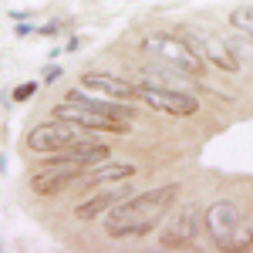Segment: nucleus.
<instances>
[{
  "mask_svg": "<svg viewBox=\"0 0 253 253\" xmlns=\"http://www.w3.org/2000/svg\"><path fill=\"white\" fill-rule=\"evenodd\" d=\"M132 175H135L132 162H108V159H101V162L84 169V182L88 186H108V182H125Z\"/></svg>",
  "mask_w": 253,
  "mask_h": 253,
  "instance_id": "nucleus-11",
  "label": "nucleus"
},
{
  "mask_svg": "<svg viewBox=\"0 0 253 253\" xmlns=\"http://www.w3.org/2000/svg\"><path fill=\"white\" fill-rule=\"evenodd\" d=\"M38 81H27V84H17V88H14V101H31V98L38 95Z\"/></svg>",
  "mask_w": 253,
  "mask_h": 253,
  "instance_id": "nucleus-13",
  "label": "nucleus"
},
{
  "mask_svg": "<svg viewBox=\"0 0 253 253\" xmlns=\"http://www.w3.org/2000/svg\"><path fill=\"white\" fill-rule=\"evenodd\" d=\"M61 78V68L54 64V68H44V84H51V81H58Z\"/></svg>",
  "mask_w": 253,
  "mask_h": 253,
  "instance_id": "nucleus-14",
  "label": "nucleus"
},
{
  "mask_svg": "<svg viewBox=\"0 0 253 253\" xmlns=\"http://www.w3.org/2000/svg\"><path fill=\"white\" fill-rule=\"evenodd\" d=\"M38 34H44V38H54V34H58V24H44V27H38Z\"/></svg>",
  "mask_w": 253,
  "mask_h": 253,
  "instance_id": "nucleus-15",
  "label": "nucleus"
},
{
  "mask_svg": "<svg viewBox=\"0 0 253 253\" xmlns=\"http://www.w3.org/2000/svg\"><path fill=\"white\" fill-rule=\"evenodd\" d=\"M14 34H17V38H27V34H34V27H31V24H17Z\"/></svg>",
  "mask_w": 253,
  "mask_h": 253,
  "instance_id": "nucleus-16",
  "label": "nucleus"
},
{
  "mask_svg": "<svg viewBox=\"0 0 253 253\" xmlns=\"http://www.w3.org/2000/svg\"><path fill=\"white\" fill-rule=\"evenodd\" d=\"M142 51L152 61L166 64V68H175V71H182V75H189V78H199V75L206 71V61L189 47V41L182 38V34L149 31V34L142 38Z\"/></svg>",
  "mask_w": 253,
  "mask_h": 253,
  "instance_id": "nucleus-2",
  "label": "nucleus"
},
{
  "mask_svg": "<svg viewBox=\"0 0 253 253\" xmlns=\"http://www.w3.org/2000/svg\"><path fill=\"white\" fill-rule=\"evenodd\" d=\"M193 236H196V210L182 206V210H175L172 219H166V230L159 233V247L162 250H182L193 243Z\"/></svg>",
  "mask_w": 253,
  "mask_h": 253,
  "instance_id": "nucleus-8",
  "label": "nucleus"
},
{
  "mask_svg": "<svg viewBox=\"0 0 253 253\" xmlns=\"http://www.w3.org/2000/svg\"><path fill=\"white\" fill-rule=\"evenodd\" d=\"M135 98H142L149 108L175 115V118H189L199 112V98L196 95H189L186 88H169V84H156V81H138Z\"/></svg>",
  "mask_w": 253,
  "mask_h": 253,
  "instance_id": "nucleus-3",
  "label": "nucleus"
},
{
  "mask_svg": "<svg viewBox=\"0 0 253 253\" xmlns=\"http://www.w3.org/2000/svg\"><path fill=\"white\" fill-rule=\"evenodd\" d=\"M206 230H210V240H213L219 250H230L233 247L236 233L243 230V216H240V210H236L233 203H226V199H219V203H213L210 210H206Z\"/></svg>",
  "mask_w": 253,
  "mask_h": 253,
  "instance_id": "nucleus-6",
  "label": "nucleus"
},
{
  "mask_svg": "<svg viewBox=\"0 0 253 253\" xmlns=\"http://www.w3.org/2000/svg\"><path fill=\"white\" fill-rule=\"evenodd\" d=\"M132 193V189H125V186H115V189H101V193H91L84 203L75 206V216L78 219H98V216H105L112 206H115L118 199H125V196Z\"/></svg>",
  "mask_w": 253,
  "mask_h": 253,
  "instance_id": "nucleus-10",
  "label": "nucleus"
},
{
  "mask_svg": "<svg viewBox=\"0 0 253 253\" xmlns=\"http://www.w3.org/2000/svg\"><path fill=\"white\" fill-rule=\"evenodd\" d=\"M179 186H159V189H145V193L125 196L105 213V233L112 240H132V236H145L149 230H156V223L166 219V213L172 210Z\"/></svg>",
  "mask_w": 253,
  "mask_h": 253,
  "instance_id": "nucleus-1",
  "label": "nucleus"
},
{
  "mask_svg": "<svg viewBox=\"0 0 253 253\" xmlns=\"http://www.w3.org/2000/svg\"><path fill=\"white\" fill-rule=\"evenodd\" d=\"M91 132L78 125V122H68V118H51L38 128L27 132V149L31 152H41V156H51V152H61L68 145H75L81 138H88Z\"/></svg>",
  "mask_w": 253,
  "mask_h": 253,
  "instance_id": "nucleus-4",
  "label": "nucleus"
},
{
  "mask_svg": "<svg viewBox=\"0 0 253 253\" xmlns=\"http://www.w3.org/2000/svg\"><path fill=\"white\" fill-rule=\"evenodd\" d=\"M81 88L91 91V95L115 98V101H132L135 98V84L115 78V75H105V71H84L81 75Z\"/></svg>",
  "mask_w": 253,
  "mask_h": 253,
  "instance_id": "nucleus-9",
  "label": "nucleus"
},
{
  "mask_svg": "<svg viewBox=\"0 0 253 253\" xmlns=\"http://www.w3.org/2000/svg\"><path fill=\"white\" fill-rule=\"evenodd\" d=\"M84 169H88V166H78V162L41 166V172L31 175V189L38 196H58V193H64L68 186H75V179H81Z\"/></svg>",
  "mask_w": 253,
  "mask_h": 253,
  "instance_id": "nucleus-7",
  "label": "nucleus"
},
{
  "mask_svg": "<svg viewBox=\"0 0 253 253\" xmlns=\"http://www.w3.org/2000/svg\"><path fill=\"white\" fill-rule=\"evenodd\" d=\"M230 24H233L236 34H243L247 41H253V7H236L230 14Z\"/></svg>",
  "mask_w": 253,
  "mask_h": 253,
  "instance_id": "nucleus-12",
  "label": "nucleus"
},
{
  "mask_svg": "<svg viewBox=\"0 0 253 253\" xmlns=\"http://www.w3.org/2000/svg\"><path fill=\"white\" fill-rule=\"evenodd\" d=\"M182 38L189 41V47H193L206 64H213V68H219V71H240V58H236V51L226 44V41L216 38L213 31L186 27V31H182Z\"/></svg>",
  "mask_w": 253,
  "mask_h": 253,
  "instance_id": "nucleus-5",
  "label": "nucleus"
},
{
  "mask_svg": "<svg viewBox=\"0 0 253 253\" xmlns=\"http://www.w3.org/2000/svg\"><path fill=\"white\" fill-rule=\"evenodd\" d=\"M250 230H253V226H250Z\"/></svg>",
  "mask_w": 253,
  "mask_h": 253,
  "instance_id": "nucleus-17",
  "label": "nucleus"
}]
</instances>
